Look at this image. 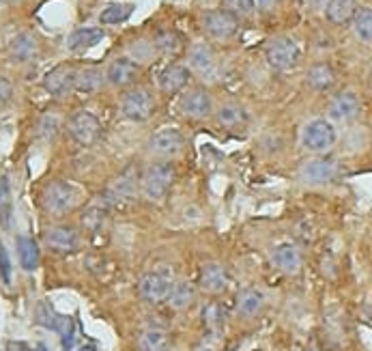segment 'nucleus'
Instances as JSON below:
<instances>
[{
	"mask_svg": "<svg viewBox=\"0 0 372 351\" xmlns=\"http://www.w3.org/2000/svg\"><path fill=\"white\" fill-rule=\"evenodd\" d=\"M203 324L209 332H220L226 324V308L220 302H211L203 308Z\"/></svg>",
	"mask_w": 372,
	"mask_h": 351,
	"instance_id": "35",
	"label": "nucleus"
},
{
	"mask_svg": "<svg viewBox=\"0 0 372 351\" xmlns=\"http://www.w3.org/2000/svg\"><path fill=\"white\" fill-rule=\"evenodd\" d=\"M213 110V99L205 89H194L181 97V112L189 119H207Z\"/></svg>",
	"mask_w": 372,
	"mask_h": 351,
	"instance_id": "17",
	"label": "nucleus"
},
{
	"mask_svg": "<svg viewBox=\"0 0 372 351\" xmlns=\"http://www.w3.org/2000/svg\"><path fill=\"white\" fill-rule=\"evenodd\" d=\"M43 240L52 252L59 254H71L80 248V235L71 226H52L45 230Z\"/></svg>",
	"mask_w": 372,
	"mask_h": 351,
	"instance_id": "12",
	"label": "nucleus"
},
{
	"mask_svg": "<svg viewBox=\"0 0 372 351\" xmlns=\"http://www.w3.org/2000/svg\"><path fill=\"white\" fill-rule=\"evenodd\" d=\"M338 177V162L334 158H314L301 166V179L310 186H325Z\"/></svg>",
	"mask_w": 372,
	"mask_h": 351,
	"instance_id": "10",
	"label": "nucleus"
},
{
	"mask_svg": "<svg viewBox=\"0 0 372 351\" xmlns=\"http://www.w3.org/2000/svg\"><path fill=\"white\" fill-rule=\"evenodd\" d=\"M276 3H278V0H254V5L261 7V9H271Z\"/></svg>",
	"mask_w": 372,
	"mask_h": 351,
	"instance_id": "42",
	"label": "nucleus"
},
{
	"mask_svg": "<svg viewBox=\"0 0 372 351\" xmlns=\"http://www.w3.org/2000/svg\"><path fill=\"white\" fill-rule=\"evenodd\" d=\"M37 321H39L43 328H48V330H52L56 334H61V336H65L76 326L69 317L54 312L52 306H48V304H39V308H37Z\"/></svg>",
	"mask_w": 372,
	"mask_h": 351,
	"instance_id": "22",
	"label": "nucleus"
},
{
	"mask_svg": "<svg viewBox=\"0 0 372 351\" xmlns=\"http://www.w3.org/2000/svg\"><path fill=\"white\" fill-rule=\"evenodd\" d=\"M306 82H308V86H312L314 91H327L336 82V71L327 63H317L308 69Z\"/></svg>",
	"mask_w": 372,
	"mask_h": 351,
	"instance_id": "25",
	"label": "nucleus"
},
{
	"mask_svg": "<svg viewBox=\"0 0 372 351\" xmlns=\"http://www.w3.org/2000/svg\"><path fill=\"white\" fill-rule=\"evenodd\" d=\"M108 222V207L99 200V202H93L89 205L87 209L82 214V226L87 228L89 233H99Z\"/></svg>",
	"mask_w": 372,
	"mask_h": 351,
	"instance_id": "29",
	"label": "nucleus"
},
{
	"mask_svg": "<svg viewBox=\"0 0 372 351\" xmlns=\"http://www.w3.org/2000/svg\"><path fill=\"white\" fill-rule=\"evenodd\" d=\"M271 263L284 274H297L301 268V252L291 242L278 244L271 252Z\"/></svg>",
	"mask_w": 372,
	"mask_h": 351,
	"instance_id": "18",
	"label": "nucleus"
},
{
	"mask_svg": "<svg viewBox=\"0 0 372 351\" xmlns=\"http://www.w3.org/2000/svg\"><path fill=\"white\" fill-rule=\"evenodd\" d=\"M121 110L125 114V119L134 123H145L151 119V114L155 110V97L151 95L149 89H131L123 95Z\"/></svg>",
	"mask_w": 372,
	"mask_h": 351,
	"instance_id": "4",
	"label": "nucleus"
},
{
	"mask_svg": "<svg viewBox=\"0 0 372 351\" xmlns=\"http://www.w3.org/2000/svg\"><path fill=\"white\" fill-rule=\"evenodd\" d=\"M7 194H9V186H7V181L3 177H0V202L7 198Z\"/></svg>",
	"mask_w": 372,
	"mask_h": 351,
	"instance_id": "43",
	"label": "nucleus"
},
{
	"mask_svg": "<svg viewBox=\"0 0 372 351\" xmlns=\"http://www.w3.org/2000/svg\"><path fill=\"white\" fill-rule=\"evenodd\" d=\"M263 304H265V296L259 289L250 287V289H243L237 298V312L243 317H254L263 308Z\"/></svg>",
	"mask_w": 372,
	"mask_h": 351,
	"instance_id": "28",
	"label": "nucleus"
},
{
	"mask_svg": "<svg viewBox=\"0 0 372 351\" xmlns=\"http://www.w3.org/2000/svg\"><path fill=\"white\" fill-rule=\"evenodd\" d=\"M351 22H353L355 35H357L362 41L372 43V9H368V7L357 9Z\"/></svg>",
	"mask_w": 372,
	"mask_h": 351,
	"instance_id": "34",
	"label": "nucleus"
},
{
	"mask_svg": "<svg viewBox=\"0 0 372 351\" xmlns=\"http://www.w3.org/2000/svg\"><path fill=\"white\" fill-rule=\"evenodd\" d=\"M299 58L301 50L291 37H278L267 46V63L276 71H289L297 67Z\"/></svg>",
	"mask_w": 372,
	"mask_h": 351,
	"instance_id": "3",
	"label": "nucleus"
},
{
	"mask_svg": "<svg viewBox=\"0 0 372 351\" xmlns=\"http://www.w3.org/2000/svg\"><path fill=\"white\" fill-rule=\"evenodd\" d=\"M138 74H140V65L134 61V58L121 56V58H114V61L110 63V67L106 71V80L112 86H129L136 82Z\"/></svg>",
	"mask_w": 372,
	"mask_h": 351,
	"instance_id": "16",
	"label": "nucleus"
},
{
	"mask_svg": "<svg viewBox=\"0 0 372 351\" xmlns=\"http://www.w3.org/2000/svg\"><path fill=\"white\" fill-rule=\"evenodd\" d=\"M103 84V74L97 67H84L76 74V91L84 93V95H91L97 93Z\"/></svg>",
	"mask_w": 372,
	"mask_h": 351,
	"instance_id": "27",
	"label": "nucleus"
},
{
	"mask_svg": "<svg viewBox=\"0 0 372 351\" xmlns=\"http://www.w3.org/2000/svg\"><path fill=\"white\" fill-rule=\"evenodd\" d=\"M63 351H97V347L91 345V343L80 340V338H78V330H76V326H73V328L63 336Z\"/></svg>",
	"mask_w": 372,
	"mask_h": 351,
	"instance_id": "38",
	"label": "nucleus"
},
{
	"mask_svg": "<svg viewBox=\"0 0 372 351\" xmlns=\"http://www.w3.org/2000/svg\"><path fill=\"white\" fill-rule=\"evenodd\" d=\"M194 298H196V291H194V284L187 282V280H181L173 287L168 296V304L173 306L175 310H183V308H189L194 304Z\"/></svg>",
	"mask_w": 372,
	"mask_h": 351,
	"instance_id": "30",
	"label": "nucleus"
},
{
	"mask_svg": "<svg viewBox=\"0 0 372 351\" xmlns=\"http://www.w3.org/2000/svg\"><path fill=\"white\" fill-rule=\"evenodd\" d=\"M173 287H175V282H173V276H170L168 272H149L140 278L138 294L149 304H159V302L168 300Z\"/></svg>",
	"mask_w": 372,
	"mask_h": 351,
	"instance_id": "6",
	"label": "nucleus"
},
{
	"mask_svg": "<svg viewBox=\"0 0 372 351\" xmlns=\"http://www.w3.org/2000/svg\"><path fill=\"white\" fill-rule=\"evenodd\" d=\"M173 184H175V166L170 162L151 164L140 177V188L151 200H162L168 194V190L173 188Z\"/></svg>",
	"mask_w": 372,
	"mask_h": 351,
	"instance_id": "1",
	"label": "nucleus"
},
{
	"mask_svg": "<svg viewBox=\"0 0 372 351\" xmlns=\"http://www.w3.org/2000/svg\"><path fill=\"white\" fill-rule=\"evenodd\" d=\"M17 259H20V266L26 272H35L39 268V246L33 238L28 235H20L17 238Z\"/></svg>",
	"mask_w": 372,
	"mask_h": 351,
	"instance_id": "24",
	"label": "nucleus"
},
{
	"mask_svg": "<svg viewBox=\"0 0 372 351\" xmlns=\"http://www.w3.org/2000/svg\"><path fill=\"white\" fill-rule=\"evenodd\" d=\"M0 278H3L7 284L11 282V259H9V252L3 244H0Z\"/></svg>",
	"mask_w": 372,
	"mask_h": 351,
	"instance_id": "40",
	"label": "nucleus"
},
{
	"mask_svg": "<svg viewBox=\"0 0 372 351\" xmlns=\"http://www.w3.org/2000/svg\"><path fill=\"white\" fill-rule=\"evenodd\" d=\"M329 119L336 123H351L355 116L359 114V99L355 93L345 91V93H338L327 108Z\"/></svg>",
	"mask_w": 372,
	"mask_h": 351,
	"instance_id": "14",
	"label": "nucleus"
},
{
	"mask_svg": "<svg viewBox=\"0 0 372 351\" xmlns=\"http://www.w3.org/2000/svg\"><path fill=\"white\" fill-rule=\"evenodd\" d=\"M131 13H134L131 3H114V5H108L99 13V22L101 24H123Z\"/></svg>",
	"mask_w": 372,
	"mask_h": 351,
	"instance_id": "36",
	"label": "nucleus"
},
{
	"mask_svg": "<svg viewBox=\"0 0 372 351\" xmlns=\"http://www.w3.org/2000/svg\"><path fill=\"white\" fill-rule=\"evenodd\" d=\"M37 54H39V43L35 35L31 33H17L9 43V56L13 63H20V65L31 63Z\"/></svg>",
	"mask_w": 372,
	"mask_h": 351,
	"instance_id": "19",
	"label": "nucleus"
},
{
	"mask_svg": "<svg viewBox=\"0 0 372 351\" xmlns=\"http://www.w3.org/2000/svg\"><path fill=\"white\" fill-rule=\"evenodd\" d=\"M215 65L213 50L207 43H194L189 48V67L198 74H209Z\"/></svg>",
	"mask_w": 372,
	"mask_h": 351,
	"instance_id": "26",
	"label": "nucleus"
},
{
	"mask_svg": "<svg viewBox=\"0 0 372 351\" xmlns=\"http://www.w3.org/2000/svg\"><path fill=\"white\" fill-rule=\"evenodd\" d=\"M76 205V188L67 181H52L43 190V207L50 214H67Z\"/></svg>",
	"mask_w": 372,
	"mask_h": 351,
	"instance_id": "9",
	"label": "nucleus"
},
{
	"mask_svg": "<svg viewBox=\"0 0 372 351\" xmlns=\"http://www.w3.org/2000/svg\"><path fill=\"white\" fill-rule=\"evenodd\" d=\"M336 138H338V134H336V128L329 119H314L301 132V144L308 151H314V153L331 149Z\"/></svg>",
	"mask_w": 372,
	"mask_h": 351,
	"instance_id": "2",
	"label": "nucleus"
},
{
	"mask_svg": "<svg viewBox=\"0 0 372 351\" xmlns=\"http://www.w3.org/2000/svg\"><path fill=\"white\" fill-rule=\"evenodd\" d=\"M76 69L71 65H56L43 78V89L52 97H65L76 89Z\"/></svg>",
	"mask_w": 372,
	"mask_h": 351,
	"instance_id": "11",
	"label": "nucleus"
},
{
	"mask_svg": "<svg viewBox=\"0 0 372 351\" xmlns=\"http://www.w3.org/2000/svg\"><path fill=\"white\" fill-rule=\"evenodd\" d=\"M61 116L56 114V112H45L43 114V119L39 121V134L43 138H54L56 134L61 132Z\"/></svg>",
	"mask_w": 372,
	"mask_h": 351,
	"instance_id": "37",
	"label": "nucleus"
},
{
	"mask_svg": "<svg viewBox=\"0 0 372 351\" xmlns=\"http://www.w3.org/2000/svg\"><path fill=\"white\" fill-rule=\"evenodd\" d=\"M67 130H69L71 138L78 144H82V147H89V144L97 142V138L101 134V123H99V119H97L93 112L80 110V112H76L71 119H69Z\"/></svg>",
	"mask_w": 372,
	"mask_h": 351,
	"instance_id": "8",
	"label": "nucleus"
},
{
	"mask_svg": "<svg viewBox=\"0 0 372 351\" xmlns=\"http://www.w3.org/2000/svg\"><path fill=\"white\" fill-rule=\"evenodd\" d=\"M9 3H13V0H0V5H9Z\"/></svg>",
	"mask_w": 372,
	"mask_h": 351,
	"instance_id": "45",
	"label": "nucleus"
},
{
	"mask_svg": "<svg viewBox=\"0 0 372 351\" xmlns=\"http://www.w3.org/2000/svg\"><path fill=\"white\" fill-rule=\"evenodd\" d=\"M140 351H168V334L159 328H149L140 334Z\"/></svg>",
	"mask_w": 372,
	"mask_h": 351,
	"instance_id": "32",
	"label": "nucleus"
},
{
	"mask_svg": "<svg viewBox=\"0 0 372 351\" xmlns=\"http://www.w3.org/2000/svg\"><path fill=\"white\" fill-rule=\"evenodd\" d=\"M308 3H310L314 9H321V7H325V5H327V0H308Z\"/></svg>",
	"mask_w": 372,
	"mask_h": 351,
	"instance_id": "44",
	"label": "nucleus"
},
{
	"mask_svg": "<svg viewBox=\"0 0 372 351\" xmlns=\"http://www.w3.org/2000/svg\"><path fill=\"white\" fill-rule=\"evenodd\" d=\"M183 134L175 128H164L159 132H155L149 140V149L155 156L162 158H170V156H177L183 149Z\"/></svg>",
	"mask_w": 372,
	"mask_h": 351,
	"instance_id": "13",
	"label": "nucleus"
},
{
	"mask_svg": "<svg viewBox=\"0 0 372 351\" xmlns=\"http://www.w3.org/2000/svg\"><path fill=\"white\" fill-rule=\"evenodd\" d=\"M203 28L205 33L213 39L226 41L237 35L239 31V18L226 9H215V11H207L203 15Z\"/></svg>",
	"mask_w": 372,
	"mask_h": 351,
	"instance_id": "7",
	"label": "nucleus"
},
{
	"mask_svg": "<svg viewBox=\"0 0 372 351\" xmlns=\"http://www.w3.org/2000/svg\"><path fill=\"white\" fill-rule=\"evenodd\" d=\"M355 11H357L355 0H327V5H325V18L336 26L349 24Z\"/></svg>",
	"mask_w": 372,
	"mask_h": 351,
	"instance_id": "23",
	"label": "nucleus"
},
{
	"mask_svg": "<svg viewBox=\"0 0 372 351\" xmlns=\"http://www.w3.org/2000/svg\"><path fill=\"white\" fill-rule=\"evenodd\" d=\"M155 48L164 54V56H177L183 52V41L175 31H162L155 37Z\"/></svg>",
	"mask_w": 372,
	"mask_h": 351,
	"instance_id": "33",
	"label": "nucleus"
},
{
	"mask_svg": "<svg viewBox=\"0 0 372 351\" xmlns=\"http://www.w3.org/2000/svg\"><path fill=\"white\" fill-rule=\"evenodd\" d=\"M192 80V69L187 65H181V63H170L166 65L162 71H159V89L168 95L173 93H179L181 89H185L187 82Z\"/></svg>",
	"mask_w": 372,
	"mask_h": 351,
	"instance_id": "15",
	"label": "nucleus"
},
{
	"mask_svg": "<svg viewBox=\"0 0 372 351\" xmlns=\"http://www.w3.org/2000/svg\"><path fill=\"white\" fill-rule=\"evenodd\" d=\"M106 37L103 28L99 26H84V28H76V31L67 37V48L71 52H82V50H89L97 43H101Z\"/></svg>",
	"mask_w": 372,
	"mask_h": 351,
	"instance_id": "20",
	"label": "nucleus"
},
{
	"mask_svg": "<svg viewBox=\"0 0 372 351\" xmlns=\"http://www.w3.org/2000/svg\"><path fill=\"white\" fill-rule=\"evenodd\" d=\"M222 5H224L226 11L235 13L237 18L239 15H250L254 11V7H256L254 0H222Z\"/></svg>",
	"mask_w": 372,
	"mask_h": 351,
	"instance_id": "39",
	"label": "nucleus"
},
{
	"mask_svg": "<svg viewBox=\"0 0 372 351\" xmlns=\"http://www.w3.org/2000/svg\"><path fill=\"white\" fill-rule=\"evenodd\" d=\"M13 97V82L5 76H0V106L9 104Z\"/></svg>",
	"mask_w": 372,
	"mask_h": 351,
	"instance_id": "41",
	"label": "nucleus"
},
{
	"mask_svg": "<svg viewBox=\"0 0 372 351\" xmlns=\"http://www.w3.org/2000/svg\"><path fill=\"white\" fill-rule=\"evenodd\" d=\"M217 123L224 125V128H241L248 123V114L241 106L237 104H224L220 110H217Z\"/></svg>",
	"mask_w": 372,
	"mask_h": 351,
	"instance_id": "31",
	"label": "nucleus"
},
{
	"mask_svg": "<svg viewBox=\"0 0 372 351\" xmlns=\"http://www.w3.org/2000/svg\"><path fill=\"white\" fill-rule=\"evenodd\" d=\"M136 190H138V174L129 168L125 172H121L117 179H114L103 196H101V202L106 205V207H123V205H127L134 196H136Z\"/></svg>",
	"mask_w": 372,
	"mask_h": 351,
	"instance_id": "5",
	"label": "nucleus"
},
{
	"mask_svg": "<svg viewBox=\"0 0 372 351\" xmlns=\"http://www.w3.org/2000/svg\"><path fill=\"white\" fill-rule=\"evenodd\" d=\"M200 287H203L207 294H222L228 287V274L220 266V263H207L200 270Z\"/></svg>",
	"mask_w": 372,
	"mask_h": 351,
	"instance_id": "21",
	"label": "nucleus"
}]
</instances>
